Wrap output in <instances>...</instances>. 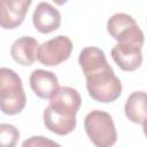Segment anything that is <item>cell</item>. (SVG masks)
Segmentation results:
<instances>
[{
	"label": "cell",
	"mask_w": 147,
	"mask_h": 147,
	"mask_svg": "<svg viewBox=\"0 0 147 147\" xmlns=\"http://www.w3.org/2000/svg\"><path fill=\"white\" fill-rule=\"evenodd\" d=\"M78 63L86 79L88 95L98 102L110 103L122 94V83L108 63L105 52L98 47L80 51Z\"/></svg>",
	"instance_id": "1"
},
{
	"label": "cell",
	"mask_w": 147,
	"mask_h": 147,
	"mask_svg": "<svg viewBox=\"0 0 147 147\" xmlns=\"http://www.w3.org/2000/svg\"><path fill=\"white\" fill-rule=\"evenodd\" d=\"M26 105L21 77L9 68H0V110L6 115L20 114Z\"/></svg>",
	"instance_id": "2"
},
{
	"label": "cell",
	"mask_w": 147,
	"mask_h": 147,
	"mask_svg": "<svg viewBox=\"0 0 147 147\" xmlns=\"http://www.w3.org/2000/svg\"><path fill=\"white\" fill-rule=\"evenodd\" d=\"M84 129L91 142L96 147H110L117 140L113 117L103 110H92L84 118Z\"/></svg>",
	"instance_id": "3"
},
{
	"label": "cell",
	"mask_w": 147,
	"mask_h": 147,
	"mask_svg": "<svg viewBox=\"0 0 147 147\" xmlns=\"http://www.w3.org/2000/svg\"><path fill=\"white\" fill-rule=\"evenodd\" d=\"M72 47L74 45L69 37L63 34L56 36L39 45L37 60L46 67L59 65L70 57Z\"/></svg>",
	"instance_id": "4"
},
{
	"label": "cell",
	"mask_w": 147,
	"mask_h": 147,
	"mask_svg": "<svg viewBox=\"0 0 147 147\" xmlns=\"http://www.w3.org/2000/svg\"><path fill=\"white\" fill-rule=\"evenodd\" d=\"M107 31L117 42L139 41L144 42V32L136 20L125 13H116L107 22Z\"/></svg>",
	"instance_id": "5"
},
{
	"label": "cell",
	"mask_w": 147,
	"mask_h": 147,
	"mask_svg": "<svg viewBox=\"0 0 147 147\" xmlns=\"http://www.w3.org/2000/svg\"><path fill=\"white\" fill-rule=\"evenodd\" d=\"M142 46L138 41L117 42L111 48V57L123 71H134L142 63Z\"/></svg>",
	"instance_id": "6"
},
{
	"label": "cell",
	"mask_w": 147,
	"mask_h": 147,
	"mask_svg": "<svg viewBox=\"0 0 147 147\" xmlns=\"http://www.w3.org/2000/svg\"><path fill=\"white\" fill-rule=\"evenodd\" d=\"M32 0H0V28L13 30L20 26Z\"/></svg>",
	"instance_id": "7"
},
{
	"label": "cell",
	"mask_w": 147,
	"mask_h": 147,
	"mask_svg": "<svg viewBox=\"0 0 147 147\" xmlns=\"http://www.w3.org/2000/svg\"><path fill=\"white\" fill-rule=\"evenodd\" d=\"M32 23L37 31L42 34H48L60 28L61 14L51 3L40 2L37 5L33 11Z\"/></svg>",
	"instance_id": "8"
},
{
	"label": "cell",
	"mask_w": 147,
	"mask_h": 147,
	"mask_svg": "<svg viewBox=\"0 0 147 147\" xmlns=\"http://www.w3.org/2000/svg\"><path fill=\"white\" fill-rule=\"evenodd\" d=\"M44 124L46 129L59 136L71 133L77 124L76 115L56 110L49 105L44 110Z\"/></svg>",
	"instance_id": "9"
},
{
	"label": "cell",
	"mask_w": 147,
	"mask_h": 147,
	"mask_svg": "<svg viewBox=\"0 0 147 147\" xmlns=\"http://www.w3.org/2000/svg\"><path fill=\"white\" fill-rule=\"evenodd\" d=\"M82 98L77 90L70 86H59L49 98V106L54 109L76 115L80 108Z\"/></svg>",
	"instance_id": "10"
},
{
	"label": "cell",
	"mask_w": 147,
	"mask_h": 147,
	"mask_svg": "<svg viewBox=\"0 0 147 147\" xmlns=\"http://www.w3.org/2000/svg\"><path fill=\"white\" fill-rule=\"evenodd\" d=\"M30 87L40 99H49L59 87V79L52 71L36 69L29 77Z\"/></svg>",
	"instance_id": "11"
},
{
	"label": "cell",
	"mask_w": 147,
	"mask_h": 147,
	"mask_svg": "<svg viewBox=\"0 0 147 147\" xmlns=\"http://www.w3.org/2000/svg\"><path fill=\"white\" fill-rule=\"evenodd\" d=\"M38 47L39 44L34 38L24 36L13 42L10 47V55L13 60L18 64L29 67L37 60Z\"/></svg>",
	"instance_id": "12"
},
{
	"label": "cell",
	"mask_w": 147,
	"mask_h": 147,
	"mask_svg": "<svg viewBox=\"0 0 147 147\" xmlns=\"http://www.w3.org/2000/svg\"><path fill=\"white\" fill-rule=\"evenodd\" d=\"M146 92L137 91L129 95L124 105V113L129 121L145 126L146 123Z\"/></svg>",
	"instance_id": "13"
},
{
	"label": "cell",
	"mask_w": 147,
	"mask_h": 147,
	"mask_svg": "<svg viewBox=\"0 0 147 147\" xmlns=\"http://www.w3.org/2000/svg\"><path fill=\"white\" fill-rule=\"evenodd\" d=\"M20 139L18 129L9 123L0 124V147H14Z\"/></svg>",
	"instance_id": "14"
},
{
	"label": "cell",
	"mask_w": 147,
	"mask_h": 147,
	"mask_svg": "<svg viewBox=\"0 0 147 147\" xmlns=\"http://www.w3.org/2000/svg\"><path fill=\"white\" fill-rule=\"evenodd\" d=\"M23 147H26V146H32V147H44V146H59L57 142L53 141V140H49V139H46L45 137H31L30 139L23 141L22 144Z\"/></svg>",
	"instance_id": "15"
},
{
	"label": "cell",
	"mask_w": 147,
	"mask_h": 147,
	"mask_svg": "<svg viewBox=\"0 0 147 147\" xmlns=\"http://www.w3.org/2000/svg\"><path fill=\"white\" fill-rule=\"evenodd\" d=\"M53 2H55L56 5H59V6H63L64 3H67V1L68 0H52Z\"/></svg>",
	"instance_id": "16"
}]
</instances>
